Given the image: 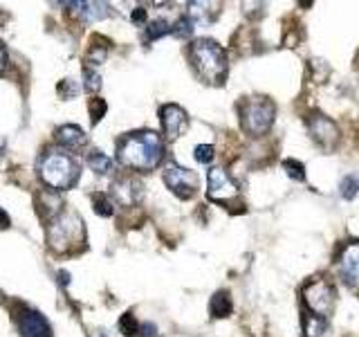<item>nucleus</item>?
I'll use <instances>...</instances> for the list:
<instances>
[{
    "label": "nucleus",
    "mask_w": 359,
    "mask_h": 337,
    "mask_svg": "<svg viewBox=\"0 0 359 337\" xmlns=\"http://www.w3.org/2000/svg\"><path fill=\"white\" fill-rule=\"evenodd\" d=\"M164 157V142L155 131L128 133L117 142V160L135 171H153Z\"/></svg>",
    "instance_id": "1"
},
{
    "label": "nucleus",
    "mask_w": 359,
    "mask_h": 337,
    "mask_svg": "<svg viewBox=\"0 0 359 337\" xmlns=\"http://www.w3.org/2000/svg\"><path fill=\"white\" fill-rule=\"evenodd\" d=\"M189 61L194 65L196 74L205 84L211 86H222L227 79V54L220 48L216 41L211 39H198L191 43L189 48Z\"/></svg>",
    "instance_id": "2"
},
{
    "label": "nucleus",
    "mask_w": 359,
    "mask_h": 337,
    "mask_svg": "<svg viewBox=\"0 0 359 337\" xmlns=\"http://www.w3.org/2000/svg\"><path fill=\"white\" fill-rule=\"evenodd\" d=\"M81 176V164L74 155L65 153L61 149H50L41 155L39 160V178L50 189L67 191L79 183Z\"/></svg>",
    "instance_id": "3"
},
{
    "label": "nucleus",
    "mask_w": 359,
    "mask_h": 337,
    "mask_svg": "<svg viewBox=\"0 0 359 337\" xmlns=\"http://www.w3.org/2000/svg\"><path fill=\"white\" fill-rule=\"evenodd\" d=\"M276 106L267 97H250L241 104V124L243 131L252 138H261L274 124Z\"/></svg>",
    "instance_id": "4"
},
{
    "label": "nucleus",
    "mask_w": 359,
    "mask_h": 337,
    "mask_svg": "<svg viewBox=\"0 0 359 337\" xmlns=\"http://www.w3.org/2000/svg\"><path fill=\"white\" fill-rule=\"evenodd\" d=\"M301 295H303V306H306V310L312 315H319V317H328L334 308L337 290L332 281H328L325 277L310 279L308 284L303 286Z\"/></svg>",
    "instance_id": "5"
},
{
    "label": "nucleus",
    "mask_w": 359,
    "mask_h": 337,
    "mask_svg": "<svg viewBox=\"0 0 359 337\" xmlns=\"http://www.w3.org/2000/svg\"><path fill=\"white\" fill-rule=\"evenodd\" d=\"M48 241L54 250L65 252L67 247L74 245L76 241L83 243L86 241V232H83V223L74 213H59L50 230H48Z\"/></svg>",
    "instance_id": "6"
},
{
    "label": "nucleus",
    "mask_w": 359,
    "mask_h": 337,
    "mask_svg": "<svg viewBox=\"0 0 359 337\" xmlns=\"http://www.w3.org/2000/svg\"><path fill=\"white\" fill-rule=\"evenodd\" d=\"M308 133L312 142L319 146L321 151H332L337 142H339V128H337V124L325 117L323 112H312L308 117Z\"/></svg>",
    "instance_id": "7"
},
{
    "label": "nucleus",
    "mask_w": 359,
    "mask_h": 337,
    "mask_svg": "<svg viewBox=\"0 0 359 337\" xmlns=\"http://www.w3.org/2000/svg\"><path fill=\"white\" fill-rule=\"evenodd\" d=\"M164 185L171 189L177 198L189 200V198H194L198 191V176L194 171H189V168L171 162L164 168Z\"/></svg>",
    "instance_id": "8"
},
{
    "label": "nucleus",
    "mask_w": 359,
    "mask_h": 337,
    "mask_svg": "<svg viewBox=\"0 0 359 337\" xmlns=\"http://www.w3.org/2000/svg\"><path fill=\"white\" fill-rule=\"evenodd\" d=\"M337 272L348 288H359V241H351L337 254Z\"/></svg>",
    "instance_id": "9"
},
{
    "label": "nucleus",
    "mask_w": 359,
    "mask_h": 337,
    "mask_svg": "<svg viewBox=\"0 0 359 337\" xmlns=\"http://www.w3.org/2000/svg\"><path fill=\"white\" fill-rule=\"evenodd\" d=\"M236 196H238V187L229 173L220 166H213L207 176V198L213 202H229Z\"/></svg>",
    "instance_id": "10"
},
{
    "label": "nucleus",
    "mask_w": 359,
    "mask_h": 337,
    "mask_svg": "<svg viewBox=\"0 0 359 337\" xmlns=\"http://www.w3.org/2000/svg\"><path fill=\"white\" fill-rule=\"evenodd\" d=\"M160 119H162V131L166 135V140H177L189 126L187 110L177 104H166L160 108Z\"/></svg>",
    "instance_id": "11"
},
{
    "label": "nucleus",
    "mask_w": 359,
    "mask_h": 337,
    "mask_svg": "<svg viewBox=\"0 0 359 337\" xmlns=\"http://www.w3.org/2000/svg\"><path fill=\"white\" fill-rule=\"evenodd\" d=\"M18 331L22 337H52L48 319L36 310H22L18 319Z\"/></svg>",
    "instance_id": "12"
},
{
    "label": "nucleus",
    "mask_w": 359,
    "mask_h": 337,
    "mask_svg": "<svg viewBox=\"0 0 359 337\" xmlns=\"http://www.w3.org/2000/svg\"><path fill=\"white\" fill-rule=\"evenodd\" d=\"M112 196H115L121 205L130 207L142 198V183L135 178H119L117 183L112 185Z\"/></svg>",
    "instance_id": "13"
},
{
    "label": "nucleus",
    "mask_w": 359,
    "mask_h": 337,
    "mask_svg": "<svg viewBox=\"0 0 359 337\" xmlns=\"http://www.w3.org/2000/svg\"><path fill=\"white\" fill-rule=\"evenodd\" d=\"M56 142L65 146V149H81V146L88 144V135L74 124H65V126L56 128Z\"/></svg>",
    "instance_id": "14"
},
{
    "label": "nucleus",
    "mask_w": 359,
    "mask_h": 337,
    "mask_svg": "<svg viewBox=\"0 0 359 337\" xmlns=\"http://www.w3.org/2000/svg\"><path fill=\"white\" fill-rule=\"evenodd\" d=\"M70 7H74V14L86 22L104 20L112 14L106 3H70Z\"/></svg>",
    "instance_id": "15"
},
{
    "label": "nucleus",
    "mask_w": 359,
    "mask_h": 337,
    "mask_svg": "<svg viewBox=\"0 0 359 337\" xmlns=\"http://www.w3.org/2000/svg\"><path fill=\"white\" fill-rule=\"evenodd\" d=\"M303 337H328L330 333V326L325 317H319V315H312L308 310H303Z\"/></svg>",
    "instance_id": "16"
},
{
    "label": "nucleus",
    "mask_w": 359,
    "mask_h": 337,
    "mask_svg": "<svg viewBox=\"0 0 359 337\" xmlns=\"http://www.w3.org/2000/svg\"><path fill=\"white\" fill-rule=\"evenodd\" d=\"M231 308L233 306H231V297L227 290H218L209 301V312H211V317H216V319L231 315Z\"/></svg>",
    "instance_id": "17"
},
{
    "label": "nucleus",
    "mask_w": 359,
    "mask_h": 337,
    "mask_svg": "<svg viewBox=\"0 0 359 337\" xmlns=\"http://www.w3.org/2000/svg\"><path fill=\"white\" fill-rule=\"evenodd\" d=\"M88 166L93 168L95 173H99V176H108L110 171H112V160L106 155V153H101V151H93L88 155Z\"/></svg>",
    "instance_id": "18"
},
{
    "label": "nucleus",
    "mask_w": 359,
    "mask_h": 337,
    "mask_svg": "<svg viewBox=\"0 0 359 337\" xmlns=\"http://www.w3.org/2000/svg\"><path fill=\"white\" fill-rule=\"evenodd\" d=\"M168 32H173V25L168 22L166 18H155L149 22V29H146V39L149 41H157V39H162L164 34Z\"/></svg>",
    "instance_id": "19"
},
{
    "label": "nucleus",
    "mask_w": 359,
    "mask_h": 337,
    "mask_svg": "<svg viewBox=\"0 0 359 337\" xmlns=\"http://www.w3.org/2000/svg\"><path fill=\"white\" fill-rule=\"evenodd\" d=\"M339 194L344 200H353L357 198L359 194V173H351V176H346L341 183H339Z\"/></svg>",
    "instance_id": "20"
},
{
    "label": "nucleus",
    "mask_w": 359,
    "mask_h": 337,
    "mask_svg": "<svg viewBox=\"0 0 359 337\" xmlns=\"http://www.w3.org/2000/svg\"><path fill=\"white\" fill-rule=\"evenodd\" d=\"M140 329L142 326L137 324L133 312H123L121 319H119V333L126 335V337H133V335H140Z\"/></svg>",
    "instance_id": "21"
},
{
    "label": "nucleus",
    "mask_w": 359,
    "mask_h": 337,
    "mask_svg": "<svg viewBox=\"0 0 359 337\" xmlns=\"http://www.w3.org/2000/svg\"><path fill=\"white\" fill-rule=\"evenodd\" d=\"M93 205H95V211L99 213V216H112V211H115V207H112V198L106 196V194H95L93 196Z\"/></svg>",
    "instance_id": "22"
},
{
    "label": "nucleus",
    "mask_w": 359,
    "mask_h": 337,
    "mask_svg": "<svg viewBox=\"0 0 359 337\" xmlns=\"http://www.w3.org/2000/svg\"><path fill=\"white\" fill-rule=\"evenodd\" d=\"M194 29H196V22L191 20L189 16H182L180 18L175 25H173V32L171 34H175L177 39H189L191 34H194Z\"/></svg>",
    "instance_id": "23"
},
{
    "label": "nucleus",
    "mask_w": 359,
    "mask_h": 337,
    "mask_svg": "<svg viewBox=\"0 0 359 337\" xmlns=\"http://www.w3.org/2000/svg\"><path fill=\"white\" fill-rule=\"evenodd\" d=\"M283 168H285L287 176L292 180H299V183L306 180V166H303L301 162H297V160H283Z\"/></svg>",
    "instance_id": "24"
},
{
    "label": "nucleus",
    "mask_w": 359,
    "mask_h": 337,
    "mask_svg": "<svg viewBox=\"0 0 359 337\" xmlns=\"http://www.w3.org/2000/svg\"><path fill=\"white\" fill-rule=\"evenodd\" d=\"M106 110H108V106H106V101L104 99H93L90 101V119H93V124H99L101 121V117L106 115Z\"/></svg>",
    "instance_id": "25"
},
{
    "label": "nucleus",
    "mask_w": 359,
    "mask_h": 337,
    "mask_svg": "<svg viewBox=\"0 0 359 337\" xmlns=\"http://www.w3.org/2000/svg\"><path fill=\"white\" fill-rule=\"evenodd\" d=\"M83 79H86V90H88V93H97V90L101 88V77L97 72L90 70V67H86V70H83Z\"/></svg>",
    "instance_id": "26"
},
{
    "label": "nucleus",
    "mask_w": 359,
    "mask_h": 337,
    "mask_svg": "<svg viewBox=\"0 0 359 337\" xmlns=\"http://www.w3.org/2000/svg\"><path fill=\"white\" fill-rule=\"evenodd\" d=\"M196 160L200 164H209L213 160V146H209V144H198L196 146Z\"/></svg>",
    "instance_id": "27"
},
{
    "label": "nucleus",
    "mask_w": 359,
    "mask_h": 337,
    "mask_svg": "<svg viewBox=\"0 0 359 337\" xmlns=\"http://www.w3.org/2000/svg\"><path fill=\"white\" fill-rule=\"evenodd\" d=\"M56 90H59V95H61L63 99H72V97L79 93V86L72 84V79H65V81L59 84V88H56Z\"/></svg>",
    "instance_id": "28"
},
{
    "label": "nucleus",
    "mask_w": 359,
    "mask_h": 337,
    "mask_svg": "<svg viewBox=\"0 0 359 337\" xmlns=\"http://www.w3.org/2000/svg\"><path fill=\"white\" fill-rule=\"evenodd\" d=\"M133 20H135V22H144V20H146V9H144V7H137V9H135V11H133Z\"/></svg>",
    "instance_id": "29"
},
{
    "label": "nucleus",
    "mask_w": 359,
    "mask_h": 337,
    "mask_svg": "<svg viewBox=\"0 0 359 337\" xmlns=\"http://www.w3.org/2000/svg\"><path fill=\"white\" fill-rule=\"evenodd\" d=\"M5 65H7V50H5V45L0 43V72L5 70Z\"/></svg>",
    "instance_id": "30"
},
{
    "label": "nucleus",
    "mask_w": 359,
    "mask_h": 337,
    "mask_svg": "<svg viewBox=\"0 0 359 337\" xmlns=\"http://www.w3.org/2000/svg\"><path fill=\"white\" fill-rule=\"evenodd\" d=\"M9 227V216L5 209H0V230H7Z\"/></svg>",
    "instance_id": "31"
}]
</instances>
